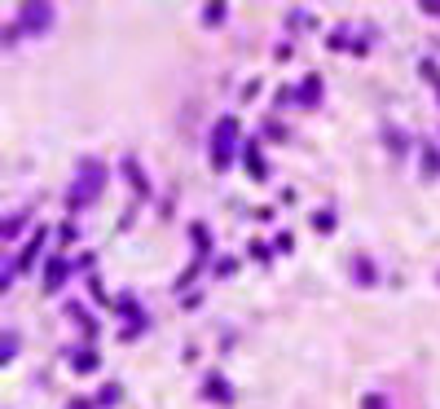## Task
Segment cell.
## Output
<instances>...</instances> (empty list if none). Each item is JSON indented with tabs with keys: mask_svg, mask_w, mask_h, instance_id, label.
<instances>
[{
	"mask_svg": "<svg viewBox=\"0 0 440 409\" xmlns=\"http://www.w3.org/2000/svg\"><path fill=\"white\" fill-rule=\"evenodd\" d=\"M101 190H106V163H101V159H84L80 172H75V185L66 190V207H71V212L88 207Z\"/></svg>",
	"mask_w": 440,
	"mask_h": 409,
	"instance_id": "1",
	"label": "cell"
},
{
	"mask_svg": "<svg viewBox=\"0 0 440 409\" xmlns=\"http://www.w3.org/2000/svg\"><path fill=\"white\" fill-rule=\"evenodd\" d=\"M234 145H238V119L234 115H220V123L212 128V167L225 172L234 163Z\"/></svg>",
	"mask_w": 440,
	"mask_h": 409,
	"instance_id": "2",
	"label": "cell"
},
{
	"mask_svg": "<svg viewBox=\"0 0 440 409\" xmlns=\"http://www.w3.org/2000/svg\"><path fill=\"white\" fill-rule=\"evenodd\" d=\"M48 22H53V5H48V0H27V5L18 9V36L22 31H44Z\"/></svg>",
	"mask_w": 440,
	"mask_h": 409,
	"instance_id": "3",
	"label": "cell"
},
{
	"mask_svg": "<svg viewBox=\"0 0 440 409\" xmlns=\"http://www.w3.org/2000/svg\"><path fill=\"white\" fill-rule=\"evenodd\" d=\"M295 101H300V106H317V101H322V75H317V71L304 75V84H300Z\"/></svg>",
	"mask_w": 440,
	"mask_h": 409,
	"instance_id": "4",
	"label": "cell"
},
{
	"mask_svg": "<svg viewBox=\"0 0 440 409\" xmlns=\"http://www.w3.org/2000/svg\"><path fill=\"white\" fill-rule=\"evenodd\" d=\"M66 273H71V264L62 260V255H48V269H44V291H58V286L66 282Z\"/></svg>",
	"mask_w": 440,
	"mask_h": 409,
	"instance_id": "5",
	"label": "cell"
},
{
	"mask_svg": "<svg viewBox=\"0 0 440 409\" xmlns=\"http://www.w3.org/2000/svg\"><path fill=\"white\" fill-rule=\"evenodd\" d=\"M242 155H247V172L255 176V181H265V176H269V167H265V155H260V141H247V150H242Z\"/></svg>",
	"mask_w": 440,
	"mask_h": 409,
	"instance_id": "6",
	"label": "cell"
},
{
	"mask_svg": "<svg viewBox=\"0 0 440 409\" xmlns=\"http://www.w3.org/2000/svg\"><path fill=\"white\" fill-rule=\"evenodd\" d=\"M44 242H48V229H36V234H31V242L22 247V255H18V269H31V260L40 255V247H44Z\"/></svg>",
	"mask_w": 440,
	"mask_h": 409,
	"instance_id": "7",
	"label": "cell"
},
{
	"mask_svg": "<svg viewBox=\"0 0 440 409\" xmlns=\"http://www.w3.org/2000/svg\"><path fill=\"white\" fill-rule=\"evenodd\" d=\"M203 396H207V400H229L234 392H229V383H225L220 374H207V378H203Z\"/></svg>",
	"mask_w": 440,
	"mask_h": 409,
	"instance_id": "8",
	"label": "cell"
},
{
	"mask_svg": "<svg viewBox=\"0 0 440 409\" xmlns=\"http://www.w3.org/2000/svg\"><path fill=\"white\" fill-rule=\"evenodd\" d=\"M97 366H101V356H97L93 348H80V352L71 356V370H75V374H93Z\"/></svg>",
	"mask_w": 440,
	"mask_h": 409,
	"instance_id": "9",
	"label": "cell"
},
{
	"mask_svg": "<svg viewBox=\"0 0 440 409\" xmlns=\"http://www.w3.org/2000/svg\"><path fill=\"white\" fill-rule=\"evenodd\" d=\"M352 273H357V282H361V286H370V282H374V264L366 260V255H357V260H352Z\"/></svg>",
	"mask_w": 440,
	"mask_h": 409,
	"instance_id": "10",
	"label": "cell"
},
{
	"mask_svg": "<svg viewBox=\"0 0 440 409\" xmlns=\"http://www.w3.org/2000/svg\"><path fill=\"white\" fill-rule=\"evenodd\" d=\"M123 172H128V181H133V190H137V194H145V176H141L137 159H123Z\"/></svg>",
	"mask_w": 440,
	"mask_h": 409,
	"instance_id": "11",
	"label": "cell"
},
{
	"mask_svg": "<svg viewBox=\"0 0 440 409\" xmlns=\"http://www.w3.org/2000/svg\"><path fill=\"white\" fill-rule=\"evenodd\" d=\"M14 356H18V335H5V339H0V361H14Z\"/></svg>",
	"mask_w": 440,
	"mask_h": 409,
	"instance_id": "12",
	"label": "cell"
},
{
	"mask_svg": "<svg viewBox=\"0 0 440 409\" xmlns=\"http://www.w3.org/2000/svg\"><path fill=\"white\" fill-rule=\"evenodd\" d=\"M22 224H27V212H18L14 220H5V242H9V238H18V229H22Z\"/></svg>",
	"mask_w": 440,
	"mask_h": 409,
	"instance_id": "13",
	"label": "cell"
},
{
	"mask_svg": "<svg viewBox=\"0 0 440 409\" xmlns=\"http://www.w3.org/2000/svg\"><path fill=\"white\" fill-rule=\"evenodd\" d=\"M423 167H427V176H431V172H440V150H431V145L423 150Z\"/></svg>",
	"mask_w": 440,
	"mask_h": 409,
	"instance_id": "14",
	"label": "cell"
},
{
	"mask_svg": "<svg viewBox=\"0 0 440 409\" xmlns=\"http://www.w3.org/2000/svg\"><path fill=\"white\" fill-rule=\"evenodd\" d=\"M123 392H119V383H111V388H101V396H97V405H115Z\"/></svg>",
	"mask_w": 440,
	"mask_h": 409,
	"instance_id": "15",
	"label": "cell"
},
{
	"mask_svg": "<svg viewBox=\"0 0 440 409\" xmlns=\"http://www.w3.org/2000/svg\"><path fill=\"white\" fill-rule=\"evenodd\" d=\"M419 71H423V80H427V84H436V88H440V66H436V62H423Z\"/></svg>",
	"mask_w": 440,
	"mask_h": 409,
	"instance_id": "16",
	"label": "cell"
},
{
	"mask_svg": "<svg viewBox=\"0 0 440 409\" xmlns=\"http://www.w3.org/2000/svg\"><path fill=\"white\" fill-rule=\"evenodd\" d=\"M387 145H392V150H396V155H405V150H409V141H405V133H387Z\"/></svg>",
	"mask_w": 440,
	"mask_h": 409,
	"instance_id": "17",
	"label": "cell"
},
{
	"mask_svg": "<svg viewBox=\"0 0 440 409\" xmlns=\"http://www.w3.org/2000/svg\"><path fill=\"white\" fill-rule=\"evenodd\" d=\"M313 224H317V229H334V212H317Z\"/></svg>",
	"mask_w": 440,
	"mask_h": 409,
	"instance_id": "18",
	"label": "cell"
},
{
	"mask_svg": "<svg viewBox=\"0 0 440 409\" xmlns=\"http://www.w3.org/2000/svg\"><path fill=\"white\" fill-rule=\"evenodd\" d=\"M203 18H207V22H220V18H225V5H207Z\"/></svg>",
	"mask_w": 440,
	"mask_h": 409,
	"instance_id": "19",
	"label": "cell"
},
{
	"mask_svg": "<svg viewBox=\"0 0 440 409\" xmlns=\"http://www.w3.org/2000/svg\"><path fill=\"white\" fill-rule=\"evenodd\" d=\"M361 409H387L383 396H361Z\"/></svg>",
	"mask_w": 440,
	"mask_h": 409,
	"instance_id": "20",
	"label": "cell"
},
{
	"mask_svg": "<svg viewBox=\"0 0 440 409\" xmlns=\"http://www.w3.org/2000/svg\"><path fill=\"white\" fill-rule=\"evenodd\" d=\"M273 247H277V251H291V247H295V238H291V234H277V242H273Z\"/></svg>",
	"mask_w": 440,
	"mask_h": 409,
	"instance_id": "21",
	"label": "cell"
},
{
	"mask_svg": "<svg viewBox=\"0 0 440 409\" xmlns=\"http://www.w3.org/2000/svg\"><path fill=\"white\" fill-rule=\"evenodd\" d=\"M423 14H436V18H440V5H431V0H427V5H423Z\"/></svg>",
	"mask_w": 440,
	"mask_h": 409,
	"instance_id": "22",
	"label": "cell"
}]
</instances>
